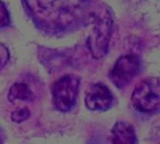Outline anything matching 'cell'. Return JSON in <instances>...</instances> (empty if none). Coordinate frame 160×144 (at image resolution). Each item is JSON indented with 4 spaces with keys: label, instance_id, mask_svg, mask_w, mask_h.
Returning <instances> with one entry per match:
<instances>
[{
    "label": "cell",
    "instance_id": "cell-6",
    "mask_svg": "<svg viewBox=\"0 0 160 144\" xmlns=\"http://www.w3.org/2000/svg\"><path fill=\"white\" fill-rule=\"evenodd\" d=\"M114 99L110 88L102 82L91 84L87 88L84 97L87 109L93 112H106L110 110L114 104Z\"/></svg>",
    "mask_w": 160,
    "mask_h": 144
},
{
    "label": "cell",
    "instance_id": "cell-8",
    "mask_svg": "<svg viewBox=\"0 0 160 144\" xmlns=\"http://www.w3.org/2000/svg\"><path fill=\"white\" fill-rule=\"evenodd\" d=\"M8 98L11 102L17 101V100L33 101L34 94L26 83L16 82L10 87L8 95Z\"/></svg>",
    "mask_w": 160,
    "mask_h": 144
},
{
    "label": "cell",
    "instance_id": "cell-7",
    "mask_svg": "<svg viewBox=\"0 0 160 144\" xmlns=\"http://www.w3.org/2000/svg\"><path fill=\"white\" fill-rule=\"evenodd\" d=\"M112 142L119 144L137 143L138 139L132 125L118 121L112 129Z\"/></svg>",
    "mask_w": 160,
    "mask_h": 144
},
{
    "label": "cell",
    "instance_id": "cell-5",
    "mask_svg": "<svg viewBox=\"0 0 160 144\" xmlns=\"http://www.w3.org/2000/svg\"><path fill=\"white\" fill-rule=\"evenodd\" d=\"M140 71V58L134 53H128L117 59L110 72V79L117 88L123 89L138 76Z\"/></svg>",
    "mask_w": 160,
    "mask_h": 144
},
{
    "label": "cell",
    "instance_id": "cell-3",
    "mask_svg": "<svg viewBox=\"0 0 160 144\" xmlns=\"http://www.w3.org/2000/svg\"><path fill=\"white\" fill-rule=\"evenodd\" d=\"M81 85V79L74 74H68L56 80L52 86V105L60 112H68L76 105Z\"/></svg>",
    "mask_w": 160,
    "mask_h": 144
},
{
    "label": "cell",
    "instance_id": "cell-10",
    "mask_svg": "<svg viewBox=\"0 0 160 144\" xmlns=\"http://www.w3.org/2000/svg\"><path fill=\"white\" fill-rule=\"evenodd\" d=\"M30 116V112L28 109L23 108L21 110H18L11 114V119L15 123H22L25 120H27Z\"/></svg>",
    "mask_w": 160,
    "mask_h": 144
},
{
    "label": "cell",
    "instance_id": "cell-9",
    "mask_svg": "<svg viewBox=\"0 0 160 144\" xmlns=\"http://www.w3.org/2000/svg\"><path fill=\"white\" fill-rule=\"evenodd\" d=\"M10 14L7 5L0 0V30L9 26L10 24Z\"/></svg>",
    "mask_w": 160,
    "mask_h": 144
},
{
    "label": "cell",
    "instance_id": "cell-1",
    "mask_svg": "<svg viewBox=\"0 0 160 144\" xmlns=\"http://www.w3.org/2000/svg\"><path fill=\"white\" fill-rule=\"evenodd\" d=\"M22 3L39 31L61 36L87 24L98 0H22Z\"/></svg>",
    "mask_w": 160,
    "mask_h": 144
},
{
    "label": "cell",
    "instance_id": "cell-2",
    "mask_svg": "<svg viewBox=\"0 0 160 144\" xmlns=\"http://www.w3.org/2000/svg\"><path fill=\"white\" fill-rule=\"evenodd\" d=\"M93 29L87 39V46L96 59L103 58L109 50V44L112 34L113 19L108 7L95 10L90 22Z\"/></svg>",
    "mask_w": 160,
    "mask_h": 144
},
{
    "label": "cell",
    "instance_id": "cell-4",
    "mask_svg": "<svg viewBox=\"0 0 160 144\" xmlns=\"http://www.w3.org/2000/svg\"><path fill=\"white\" fill-rule=\"evenodd\" d=\"M131 101L135 110L142 113L154 114L158 112L160 106L158 78L149 77L142 80L134 89Z\"/></svg>",
    "mask_w": 160,
    "mask_h": 144
},
{
    "label": "cell",
    "instance_id": "cell-12",
    "mask_svg": "<svg viewBox=\"0 0 160 144\" xmlns=\"http://www.w3.org/2000/svg\"><path fill=\"white\" fill-rule=\"evenodd\" d=\"M3 142H4V135H3V132H2V130L0 128V143Z\"/></svg>",
    "mask_w": 160,
    "mask_h": 144
},
{
    "label": "cell",
    "instance_id": "cell-11",
    "mask_svg": "<svg viewBox=\"0 0 160 144\" xmlns=\"http://www.w3.org/2000/svg\"><path fill=\"white\" fill-rule=\"evenodd\" d=\"M8 60H9V52L4 44L0 43V70L8 64Z\"/></svg>",
    "mask_w": 160,
    "mask_h": 144
}]
</instances>
